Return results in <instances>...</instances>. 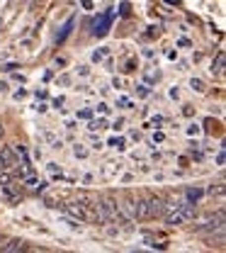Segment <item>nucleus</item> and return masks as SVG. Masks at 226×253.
I'll return each mask as SVG.
<instances>
[{"instance_id": "nucleus-13", "label": "nucleus", "mask_w": 226, "mask_h": 253, "mask_svg": "<svg viewBox=\"0 0 226 253\" xmlns=\"http://www.w3.org/2000/svg\"><path fill=\"white\" fill-rule=\"evenodd\" d=\"M97 110H100V112H102V115H105V112H110V107H107V105H105V102H100V105H97Z\"/></svg>"}, {"instance_id": "nucleus-10", "label": "nucleus", "mask_w": 226, "mask_h": 253, "mask_svg": "<svg viewBox=\"0 0 226 253\" xmlns=\"http://www.w3.org/2000/svg\"><path fill=\"white\" fill-rule=\"evenodd\" d=\"M199 195H202V190H190V192H188L190 200H199Z\"/></svg>"}, {"instance_id": "nucleus-14", "label": "nucleus", "mask_w": 226, "mask_h": 253, "mask_svg": "<svg viewBox=\"0 0 226 253\" xmlns=\"http://www.w3.org/2000/svg\"><path fill=\"white\" fill-rule=\"evenodd\" d=\"M170 97H175V100H178V97H180V90H178V88H173V90H170Z\"/></svg>"}, {"instance_id": "nucleus-1", "label": "nucleus", "mask_w": 226, "mask_h": 253, "mask_svg": "<svg viewBox=\"0 0 226 253\" xmlns=\"http://www.w3.org/2000/svg\"><path fill=\"white\" fill-rule=\"evenodd\" d=\"M146 210H149V217H158V214H163V200L161 197H151V200L146 202Z\"/></svg>"}, {"instance_id": "nucleus-15", "label": "nucleus", "mask_w": 226, "mask_h": 253, "mask_svg": "<svg viewBox=\"0 0 226 253\" xmlns=\"http://www.w3.org/2000/svg\"><path fill=\"white\" fill-rule=\"evenodd\" d=\"M188 131H190V134H199V126H197V125H192V126H190V129H188Z\"/></svg>"}, {"instance_id": "nucleus-6", "label": "nucleus", "mask_w": 226, "mask_h": 253, "mask_svg": "<svg viewBox=\"0 0 226 253\" xmlns=\"http://www.w3.org/2000/svg\"><path fill=\"white\" fill-rule=\"evenodd\" d=\"M183 219H185V217H183L180 212H175V214H168V224H170V226H178V224H183Z\"/></svg>"}, {"instance_id": "nucleus-7", "label": "nucleus", "mask_w": 226, "mask_h": 253, "mask_svg": "<svg viewBox=\"0 0 226 253\" xmlns=\"http://www.w3.org/2000/svg\"><path fill=\"white\" fill-rule=\"evenodd\" d=\"M190 88H192L194 93H204V83H202L199 78H192V81H190Z\"/></svg>"}, {"instance_id": "nucleus-4", "label": "nucleus", "mask_w": 226, "mask_h": 253, "mask_svg": "<svg viewBox=\"0 0 226 253\" xmlns=\"http://www.w3.org/2000/svg\"><path fill=\"white\" fill-rule=\"evenodd\" d=\"M68 212H71L73 217H78V219H85V212H83V207H78V205H68Z\"/></svg>"}, {"instance_id": "nucleus-8", "label": "nucleus", "mask_w": 226, "mask_h": 253, "mask_svg": "<svg viewBox=\"0 0 226 253\" xmlns=\"http://www.w3.org/2000/svg\"><path fill=\"white\" fill-rule=\"evenodd\" d=\"M105 126H107L105 120H95V122H90V125H88V129H90V131H95V129H105Z\"/></svg>"}, {"instance_id": "nucleus-3", "label": "nucleus", "mask_w": 226, "mask_h": 253, "mask_svg": "<svg viewBox=\"0 0 226 253\" xmlns=\"http://www.w3.org/2000/svg\"><path fill=\"white\" fill-rule=\"evenodd\" d=\"M22 249H25V241H20V239H12L7 246H2L5 253H15V251H22Z\"/></svg>"}, {"instance_id": "nucleus-2", "label": "nucleus", "mask_w": 226, "mask_h": 253, "mask_svg": "<svg viewBox=\"0 0 226 253\" xmlns=\"http://www.w3.org/2000/svg\"><path fill=\"white\" fill-rule=\"evenodd\" d=\"M224 61H226L224 51H219V54H217V61L212 63V68H209V71H212V73H217V76H219V73H222V71H224Z\"/></svg>"}, {"instance_id": "nucleus-5", "label": "nucleus", "mask_w": 226, "mask_h": 253, "mask_svg": "<svg viewBox=\"0 0 226 253\" xmlns=\"http://www.w3.org/2000/svg\"><path fill=\"white\" fill-rule=\"evenodd\" d=\"M73 156L75 158H88V149H85L83 144H75V146H73Z\"/></svg>"}, {"instance_id": "nucleus-12", "label": "nucleus", "mask_w": 226, "mask_h": 253, "mask_svg": "<svg viewBox=\"0 0 226 253\" xmlns=\"http://www.w3.org/2000/svg\"><path fill=\"white\" fill-rule=\"evenodd\" d=\"M78 73H80V76H88V73H90V68H88V66H80V68H78Z\"/></svg>"}, {"instance_id": "nucleus-9", "label": "nucleus", "mask_w": 226, "mask_h": 253, "mask_svg": "<svg viewBox=\"0 0 226 253\" xmlns=\"http://www.w3.org/2000/svg\"><path fill=\"white\" fill-rule=\"evenodd\" d=\"M110 146H114V149H124V139H112Z\"/></svg>"}, {"instance_id": "nucleus-11", "label": "nucleus", "mask_w": 226, "mask_h": 253, "mask_svg": "<svg viewBox=\"0 0 226 253\" xmlns=\"http://www.w3.org/2000/svg\"><path fill=\"white\" fill-rule=\"evenodd\" d=\"M209 192H212V195H224V188H222V185H219V188H209Z\"/></svg>"}]
</instances>
